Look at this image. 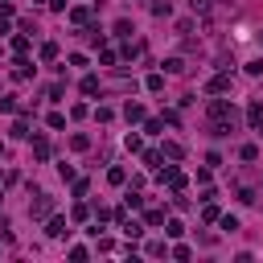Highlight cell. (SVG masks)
<instances>
[{"mask_svg": "<svg viewBox=\"0 0 263 263\" xmlns=\"http://www.w3.org/2000/svg\"><path fill=\"white\" fill-rule=\"evenodd\" d=\"M205 90H210V95H226V90H231V78H226V74L210 78V87H205Z\"/></svg>", "mask_w": 263, "mask_h": 263, "instance_id": "277c9868", "label": "cell"}, {"mask_svg": "<svg viewBox=\"0 0 263 263\" xmlns=\"http://www.w3.org/2000/svg\"><path fill=\"white\" fill-rule=\"evenodd\" d=\"M238 156H243V161H255V156H259V148H255V144H243V152H238Z\"/></svg>", "mask_w": 263, "mask_h": 263, "instance_id": "44dd1931", "label": "cell"}, {"mask_svg": "<svg viewBox=\"0 0 263 263\" xmlns=\"http://www.w3.org/2000/svg\"><path fill=\"white\" fill-rule=\"evenodd\" d=\"M210 119H226V123H234V107L226 99H210Z\"/></svg>", "mask_w": 263, "mask_h": 263, "instance_id": "7a4b0ae2", "label": "cell"}, {"mask_svg": "<svg viewBox=\"0 0 263 263\" xmlns=\"http://www.w3.org/2000/svg\"><path fill=\"white\" fill-rule=\"evenodd\" d=\"M144 87H148V90H161V87H165V78H161V74H148V78H144Z\"/></svg>", "mask_w": 263, "mask_h": 263, "instance_id": "e0dca14e", "label": "cell"}, {"mask_svg": "<svg viewBox=\"0 0 263 263\" xmlns=\"http://www.w3.org/2000/svg\"><path fill=\"white\" fill-rule=\"evenodd\" d=\"M0 111H17V99H13V95H4V99H0Z\"/></svg>", "mask_w": 263, "mask_h": 263, "instance_id": "cb8c5ba5", "label": "cell"}, {"mask_svg": "<svg viewBox=\"0 0 263 263\" xmlns=\"http://www.w3.org/2000/svg\"><path fill=\"white\" fill-rule=\"evenodd\" d=\"M50 128H54V132L66 128V116H62V111H50Z\"/></svg>", "mask_w": 263, "mask_h": 263, "instance_id": "5bb4252c", "label": "cell"}, {"mask_svg": "<svg viewBox=\"0 0 263 263\" xmlns=\"http://www.w3.org/2000/svg\"><path fill=\"white\" fill-rule=\"evenodd\" d=\"M123 231H128V238H140V234H144V226H136V222H123Z\"/></svg>", "mask_w": 263, "mask_h": 263, "instance_id": "603a6c76", "label": "cell"}, {"mask_svg": "<svg viewBox=\"0 0 263 263\" xmlns=\"http://www.w3.org/2000/svg\"><path fill=\"white\" fill-rule=\"evenodd\" d=\"M189 8H193L198 17H210L214 8H218V0H189Z\"/></svg>", "mask_w": 263, "mask_h": 263, "instance_id": "3957f363", "label": "cell"}, {"mask_svg": "<svg viewBox=\"0 0 263 263\" xmlns=\"http://www.w3.org/2000/svg\"><path fill=\"white\" fill-rule=\"evenodd\" d=\"M70 148H74V152H87V148H90V140H87L83 132H78V136H70Z\"/></svg>", "mask_w": 263, "mask_h": 263, "instance_id": "9c48e42d", "label": "cell"}, {"mask_svg": "<svg viewBox=\"0 0 263 263\" xmlns=\"http://www.w3.org/2000/svg\"><path fill=\"white\" fill-rule=\"evenodd\" d=\"M202 218H205V222H218V205H214V202H205V210H202Z\"/></svg>", "mask_w": 263, "mask_h": 263, "instance_id": "2e32d148", "label": "cell"}, {"mask_svg": "<svg viewBox=\"0 0 263 263\" xmlns=\"http://www.w3.org/2000/svg\"><path fill=\"white\" fill-rule=\"evenodd\" d=\"M70 21H74V25H87L90 13H87V8H70Z\"/></svg>", "mask_w": 263, "mask_h": 263, "instance_id": "9a60e30c", "label": "cell"}, {"mask_svg": "<svg viewBox=\"0 0 263 263\" xmlns=\"http://www.w3.org/2000/svg\"><path fill=\"white\" fill-rule=\"evenodd\" d=\"M218 226H222V231H238V218H234V214H226V218H218Z\"/></svg>", "mask_w": 263, "mask_h": 263, "instance_id": "ffe728a7", "label": "cell"}, {"mask_svg": "<svg viewBox=\"0 0 263 263\" xmlns=\"http://www.w3.org/2000/svg\"><path fill=\"white\" fill-rule=\"evenodd\" d=\"M33 156H37V161H50V140H45V136L33 140Z\"/></svg>", "mask_w": 263, "mask_h": 263, "instance_id": "5b68a950", "label": "cell"}, {"mask_svg": "<svg viewBox=\"0 0 263 263\" xmlns=\"http://www.w3.org/2000/svg\"><path fill=\"white\" fill-rule=\"evenodd\" d=\"M54 58H58V45L45 41V45H41V62H54Z\"/></svg>", "mask_w": 263, "mask_h": 263, "instance_id": "30bf717a", "label": "cell"}, {"mask_svg": "<svg viewBox=\"0 0 263 263\" xmlns=\"http://www.w3.org/2000/svg\"><path fill=\"white\" fill-rule=\"evenodd\" d=\"M107 181H111V185H123V181H128V173H123V169H107Z\"/></svg>", "mask_w": 263, "mask_h": 263, "instance_id": "7c38bea8", "label": "cell"}, {"mask_svg": "<svg viewBox=\"0 0 263 263\" xmlns=\"http://www.w3.org/2000/svg\"><path fill=\"white\" fill-rule=\"evenodd\" d=\"M95 90H99V78L87 74V78H83V95H95Z\"/></svg>", "mask_w": 263, "mask_h": 263, "instance_id": "4fadbf2b", "label": "cell"}, {"mask_svg": "<svg viewBox=\"0 0 263 263\" xmlns=\"http://www.w3.org/2000/svg\"><path fill=\"white\" fill-rule=\"evenodd\" d=\"M123 116H128L132 123H140V119H144V107H140V103H128V107H123Z\"/></svg>", "mask_w": 263, "mask_h": 263, "instance_id": "52a82bcc", "label": "cell"}, {"mask_svg": "<svg viewBox=\"0 0 263 263\" xmlns=\"http://www.w3.org/2000/svg\"><path fill=\"white\" fill-rule=\"evenodd\" d=\"M165 222V210H148V226H161Z\"/></svg>", "mask_w": 263, "mask_h": 263, "instance_id": "7402d4cb", "label": "cell"}, {"mask_svg": "<svg viewBox=\"0 0 263 263\" xmlns=\"http://www.w3.org/2000/svg\"><path fill=\"white\" fill-rule=\"evenodd\" d=\"M45 234H50V238H62V234H66V218H50Z\"/></svg>", "mask_w": 263, "mask_h": 263, "instance_id": "8992f818", "label": "cell"}, {"mask_svg": "<svg viewBox=\"0 0 263 263\" xmlns=\"http://www.w3.org/2000/svg\"><path fill=\"white\" fill-rule=\"evenodd\" d=\"M165 70H169V74H181V70H185V62H181V58H169Z\"/></svg>", "mask_w": 263, "mask_h": 263, "instance_id": "ac0fdd59", "label": "cell"}, {"mask_svg": "<svg viewBox=\"0 0 263 263\" xmlns=\"http://www.w3.org/2000/svg\"><path fill=\"white\" fill-rule=\"evenodd\" d=\"M0 4H13V0H0Z\"/></svg>", "mask_w": 263, "mask_h": 263, "instance_id": "d4e9b609", "label": "cell"}, {"mask_svg": "<svg viewBox=\"0 0 263 263\" xmlns=\"http://www.w3.org/2000/svg\"><path fill=\"white\" fill-rule=\"evenodd\" d=\"M165 156H169V161H181V156H185V148H181L177 140H169V144H165Z\"/></svg>", "mask_w": 263, "mask_h": 263, "instance_id": "ba28073f", "label": "cell"}, {"mask_svg": "<svg viewBox=\"0 0 263 263\" xmlns=\"http://www.w3.org/2000/svg\"><path fill=\"white\" fill-rule=\"evenodd\" d=\"M50 214H54V198L50 193H37V202H29V218L41 222V218H50Z\"/></svg>", "mask_w": 263, "mask_h": 263, "instance_id": "6da1fadb", "label": "cell"}, {"mask_svg": "<svg viewBox=\"0 0 263 263\" xmlns=\"http://www.w3.org/2000/svg\"><path fill=\"white\" fill-rule=\"evenodd\" d=\"M152 13L156 17H169V13H173V4H169V0H152Z\"/></svg>", "mask_w": 263, "mask_h": 263, "instance_id": "8fae6325", "label": "cell"}, {"mask_svg": "<svg viewBox=\"0 0 263 263\" xmlns=\"http://www.w3.org/2000/svg\"><path fill=\"white\" fill-rule=\"evenodd\" d=\"M13 136H17V140H25V136H29V123L17 119V123H13Z\"/></svg>", "mask_w": 263, "mask_h": 263, "instance_id": "d6986e66", "label": "cell"}]
</instances>
